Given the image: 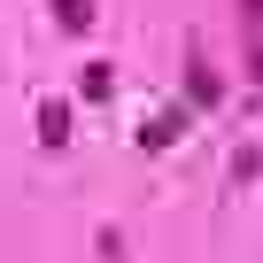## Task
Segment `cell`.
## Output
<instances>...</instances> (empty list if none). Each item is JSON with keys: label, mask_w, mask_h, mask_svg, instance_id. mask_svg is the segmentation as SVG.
Segmentation results:
<instances>
[{"label": "cell", "mask_w": 263, "mask_h": 263, "mask_svg": "<svg viewBox=\"0 0 263 263\" xmlns=\"http://www.w3.org/2000/svg\"><path fill=\"white\" fill-rule=\"evenodd\" d=\"M186 124H194V108H155V124H140V147H147V155L178 147V140H186Z\"/></svg>", "instance_id": "obj_1"}, {"label": "cell", "mask_w": 263, "mask_h": 263, "mask_svg": "<svg viewBox=\"0 0 263 263\" xmlns=\"http://www.w3.org/2000/svg\"><path fill=\"white\" fill-rule=\"evenodd\" d=\"M217 101H224V78L201 54H186V108H217Z\"/></svg>", "instance_id": "obj_2"}, {"label": "cell", "mask_w": 263, "mask_h": 263, "mask_svg": "<svg viewBox=\"0 0 263 263\" xmlns=\"http://www.w3.org/2000/svg\"><path fill=\"white\" fill-rule=\"evenodd\" d=\"M93 16H101L93 0H54V24H62L70 39H85V31H93Z\"/></svg>", "instance_id": "obj_3"}, {"label": "cell", "mask_w": 263, "mask_h": 263, "mask_svg": "<svg viewBox=\"0 0 263 263\" xmlns=\"http://www.w3.org/2000/svg\"><path fill=\"white\" fill-rule=\"evenodd\" d=\"M78 93H85V101H108V93H116V62H85Z\"/></svg>", "instance_id": "obj_4"}, {"label": "cell", "mask_w": 263, "mask_h": 263, "mask_svg": "<svg viewBox=\"0 0 263 263\" xmlns=\"http://www.w3.org/2000/svg\"><path fill=\"white\" fill-rule=\"evenodd\" d=\"M70 140V108L54 101V108H39V147H62Z\"/></svg>", "instance_id": "obj_5"}, {"label": "cell", "mask_w": 263, "mask_h": 263, "mask_svg": "<svg viewBox=\"0 0 263 263\" xmlns=\"http://www.w3.org/2000/svg\"><path fill=\"white\" fill-rule=\"evenodd\" d=\"M255 171H263V147L240 140V147H232V178H255Z\"/></svg>", "instance_id": "obj_6"}, {"label": "cell", "mask_w": 263, "mask_h": 263, "mask_svg": "<svg viewBox=\"0 0 263 263\" xmlns=\"http://www.w3.org/2000/svg\"><path fill=\"white\" fill-rule=\"evenodd\" d=\"M248 78H255V85H263V39H255V47H248Z\"/></svg>", "instance_id": "obj_7"}, {"label": "cell", "mask_w": 263, "mask_h": 263, "mask_svg": "<svg viewBox=\"0 0 263 263\" xmlns=\"http://www.w3.org/2000/svg\"><path fill=\"white\" fill-rule=\"evenodd\" d=\"M240 16H248V24H263V0H240Z\"/></svg>", "instance_id": "obj_8"}]
</instances>
